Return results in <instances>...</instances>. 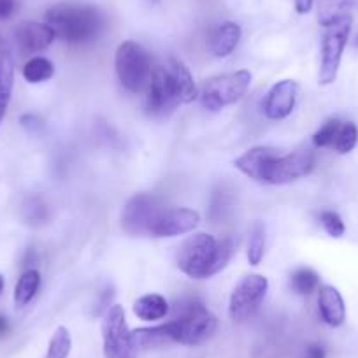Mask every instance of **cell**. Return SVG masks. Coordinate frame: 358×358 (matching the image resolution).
Segmentation results:
<instances>
[{
	"label": "cell",
	"instance_id": "7a4b0ae2",
	"mask_svg": "<svg viewBox=\"0 0 358 358\" xmlns=\"http://www.w3.org/2000/svg\"><path fill=\"white\" fill-rule=\"evenodd\" d=\"M46 23L67 43H88L104 29V16L94 6L58 4L48 9Z\"/></svg>",
	"mask_w": 358,
	"mask_h": 358
},
{
	"label": "cell",
	"instance_id": "52a82bcc",
	"mask_svg": "<svg viewBox=\"0 0 358 358\" xmlns=\"http://www.w3.org/2000/svg\"><path fill=\"white\" fill-rule=\"evenodd\" d=\"M315 167V155L308 148L294 151L288 155H276L265 164L262 171L260 183L287 185L304 178Z\"/></svg>",
	"mask_w": 358,
	"mask_h": 358
},
{
	"label": "cell",
	"instance_id": "d6a6232c",
	"mask_svg": "<svg viewBox=\"0 0 358 358\" xmlns=\"http://www.w3.org/2000/svg\"><path fill=\"white\" fill-rule=\"evenodd\" d=\"M15 13V0H0V20L11 18Z\"/></svg>",
	"mask_w": 358,
	"mask_h": 358
},
{
	"label": "cell",
	"instance_id": "ac0fdd59",
	"mask_svg": "<svg viewBox=\"0 0 358 358\" xmlns=\"http://www.w3.org/2000/svg\"><path fill=\"white\" fill-rule=\"evenodd\" d=\"M169 74H171L174 88L178 92V97L181 104H190L197 99V86H195L194 78H192L190 71L185 67L183 62L172 58L171 64L167 67Z\"/></svg>",
	"mask_w": 358,
	"mask_h": 358
},
{
	"label": "cell",
	"instance_id": "8d00e7d4",
	"mask_svg": "<svg viewBox=\"0 0 358 358\" xmlns=\"http://www.w3.org/2000/svg\"><path fill=\"white\" fill-rule=\"evenodd\" d=\"M9 332V323L4 316H0V337H4Z\"/></svg>",
	"mask_w": 358,
	"mask_h": 358
},
{
	"label": "cell",
	"instance_id": "603a6c76",
	"mask_svg": "<svg viewBox=\"0 0 358 358\" xmlns=\"http://www.w3.org/2000/svg\"><path fill=\"white\" fill-rule=\"evenodd\" d=\"M353 8H358V0H322L318 11L320 23L327 27L344 16H351L350 13Z\"/></svg>",
	"mask_w": 358,
	"mask_h": 358
},
{
	"label": "cell",
	"instance_id": "4dcf8cb0",
	"mask_svg": "<svg viewBox=\"0 0 358 358\" xmlns=\"http://www.w3.org/2000/svg\"><path fill=\"white\" fill-rule=\"evenodd\" d=\"M25 218L29 220V223L37 225V223H43L48 218V208L43 202V199L32 197L25 202Z\"/></svg>",
	"mask_w": 358,
	"mask_h": 358
},
{
	"label": "cell",
	"instance_id": "3957f363",
	"mask_svg": "<svg viewBox=\"0 0 358 358\" xmlns=\"http://www.w3.org/2000/svg\"><path fill=\"white\" fill-rule=\"evenodd\" d=\"M176 316L172 322L165 323L172 343L185 346H199L213 337L218 327V320L199 299H183L176 306Z\"/></svg>",
	"mask_w": 358,
	"mask_h": 358
},
{
	"label": "cell",
	"instance_id": "9a60e30c",
	"mask_svg": "<svg viewBox=\"0 0 358 358\" xmlns=\"http://www.w3.org/2000/svg\"><path fill=\"white\" fill-rule=\"evenodd\" d=\"M318 308H320V316H322L323 322L329 327H341L346 320V306H344V299L341 295V292L336 287H325L320 288L318 295Z\"/></svg>",
	"mask_w": 358,
	"mask_h": 358
},
{
	"label": "cell",
	"instance_id": "f1b7e54d",
	"mask_svg": "<svg viewBox=\"0 0 358 358\" xmlns=\"http://www.w3.org/2000/svg\"><path fill=\"white\" fill-rule=\"evenodd\" d=\"M341 123L343 122L337 118L329 120L327 123H323L322 129H320L318 132L313 136V143H315V146L332 148L334 141H336V137H337V132H339V129H341Z\"/></svg>",
	"mask_w": 358,
	"mask_h": 358
},
{
	"label": "cell",
	"instance_id": "2e32d148",
	"mask_svg": "<svg viewBox=\"0 0 358 358\" xmlns=\"http://www.w3.org/2000/svg\"><path fill=\"white\" fill-rule=\"evenodd\" d=\"M276 155H280V151H278L276 148L257 146L241 155V157L234 162V165H236L243 174H246L248 178L255 179V181L260 183L262 171H264L265 164H267L273 157H276Z\"/></svg>",
	"mask_w": 358,
	"mask_h": 358
},
{
	"label": "cell",
	"instance_id": "4316f807",
	"mask_svg": "<svg viewBox=\"0 0 358 358\" xmlns=\"http://www.w3.org/2000/svg\"><path fill=\"white\" fill-rule=\"evenodd\" d=\"M358 144V127L353 122H343L334 141V150L341 155H346L353 151Z\"/></svg>",
	"mask_w": 358,
	"mask_h": 358
},
{
	"label": "cell",
	"instance_id": "836d02e7",
	"mask_svg": "<svg viewBox=\"0 0 358 358\" xmlns=\"http://www.w3.org/2000/svg\"><path fill=\"white\" fill-rule=\"evenodd\" d=\"M315 0H295V9H297L299 15H306L313 9Z\"/></svg>",
	"mask_w": 358,
	"mask_h": 358
},
{
	"label": "cell",
	"instance_id": "d590c367",
	"mask_svg": "<svg viewBox=\"0 0 358 358\" xmlns=\"http://www.w3.org/2000/svg\"><path fill=\"white\" fill-rule=\"evenodd\" d=\"M306 358H325V350H323L322 346L313 344V346H309L308 351H306Z\"/></svg>",
	"mask_w": 358,
	"mask_h": 358
},
{
	"label": "cell",
	"instance_id": "8fae6325",
	"mask_svg": "<svg viewBox=\"0 0 358 358\" xmlns=\"http://www.w3.org/2000/svg\"><path fill=\"white\" fill-rule=\"evenodd\" d=\"M178 104H181V102H179L178 92H176L167 67H158L157 71L151 72L150 83H148V113L153 116H164L174 111Z\"/></svg>",
	"mask_w": 358,
	"mask_h": 358
},
{
	"label": "cell",
	"instance_id": "d4e9b609",
	"mask_svg": "<svg viewBox=\"0 0 358 358\" xmlns=\"http://www.w3.org/2000/svg\"><path fill=\"white\" fill-rule=\"evenodd\" d=\"M290 287L295 294L309 295L320 287V276L309 267L297 268L290 278Z\"/></svg>",
	"mask_w": 358,
	"mask_h": 358
},
{
	"label": "cell",
	"instance_id": "5b68a950",
	"mask_svg": "<svg viewBox=\"0 0 358 358\" xmlns=\"http://www.w3.org/2000/svg\"><path fill=\"white\" fill-rule=\"evenodd\" d=\"M116 74L129 92H141L150 83L151 58L141 44L125 41L116 50Z\"/></svg>",
	"mask_w": 358,
	"mask_h": 358
},
{
	"label": "cell",
	"instance_id": "f546056e",
	"mask_svg": "<svg viewBox=\"0 0 358 358\" xmlns=\"http://www.w3.org/2000/svg\"><path fill=\"white\" fill-rule=\"evenodd\" d=\"M320 222H322V227L325 229V232L330 237H334V239H339V237L344 236L346 227H344L343 218L336 211H322Z\"/></svg>",
	"mask_w": 358,
	"mask_h": 358
},
{
	"label": "cell",
	"instance_id": "6da1fadb",
	"mask_svg": "<svg viewBox=\"0 0 358 358\" xmlns=\"http://www.w3.org/2000/svg\"><path fill=\"white\" fill-rule=\"evenodd\" d=\"M232 255L230 239H215L209 234H195L179 248L178 267L194 280H208L229 264Z\"/></svg>",
	"mask_w": 358,
	"mask_h": 358
},
{
	"label": "cell",
	"instance_id": "ba28073f",
	"mask_svg": "<svg viewBox=\"0 0 358 358\" xmlns=\"http://www.w3.org/2000/svg\"><path fill=\"white\" fill-rule=\"evenodd\" d=\"M102 341L106 358H125L134 353L132 332L127 327L125 309L113 304L102 315Z\"/></svg>",
	"mask_w": 358,
	"mask_h": 358
},
{
	"label": "cell",
	"instance_id": "7402d4cb",
	"mask_svg": "<svg viewBox=\"0 0 358 358\" xmlns=\"http://www.w3.org/2000/svg\"><path fill=\"white\" fill-rule=\"evenodd\" d=\"M41 287V274L36 268H29L22 274L15 288V304L16 308H25L34 297H36L37 290Z\"/></svg>",
	"mask_w": 358,
	"mask_h": 358
},
{
	"label": "cell",
	"instance_id": "ab89813d",
	"mask_svg": "<svg viewBox=\"0 0 358 358\" xmlns=\"http://www.w3.org/2000/svg\"><path fill=\"white\" fill-rule=\"evenodd\" d=\"M355 44H357V48H358V37H357V41H355Z\"/></svg>",
	"mask_w": 358,
	"mask_h": 358
},
{
	"label": "cell",
	"instance_id": "ffe728a7",
	"mask_svg": "<svg viewBox=\"0 0 358 358\" xmlns=\"http://www.w3.org/2000/svg\"><path fill=\"white\" fill-rule=\"evenodd\" d=\"M13 86H15V67L8 50L0 48V122L4 118L11 102Z\"/></svg>",
	"mask_w": 358,
	"mask_h": 358
},
{
	"label": "cell",
	"instance_id": "277c9868",
	"mask_svg": "<svg viewBox=\"0 0 358 358\" xmlns=\"http://www.w3.org/2000/svg\"><path fill=\"white\" fill-rule=\"evenodd\" d=\"M251 85L250 71H237L230 74H220L209 78L202 85L201 102L202 108L208 111L218 113L227 106L239 102L246 95Z\"/></svg>",
	"mask_w": 358,
	"mask_h": 358
},
{
	"label": "cell",
	"instance_id": "9c48e42d",
	"mask_svg": "<svg viewBox=\"0 0 358 358\" xmlns=\"http://www.w3.org/2000/svg\"><path fill=\"white\" fill-rule=\"evenodd\" d=\"M267 278L260 276V274H250V276L243 278L230 294V318L234 322H244L250 316H253L267 295Z\"/></svg>",
	"mask_w": 358,
	"mask_h": 358
},
{
	"label": "cell",
	"instance_id": "e575fe53",
	"mask_svg": "<svg viewBox=\"0 0 358 358\" xmlns=\"http://www.w3.org/2000/svg\"><path fill=\"white\" fill-rule=\"evenodd\" d=\"M22 125L29 130H36L39 129V120H37L34 115H25L22 118Z\"/></svg>",
	"mask_w": 358,
	"mask_h": 358
},
{
	"label": "cell",
	"instance_id": "d6986e66",
	"mask_svg": "<svg viewBox=\"0 0 358 358\" xmlns=\"http://www.w3.org/2000/svg\"><path fill=\"white\" fill-rule=\"evenodd\" d=\"M134 315L143 322H158L169 315V302L158 294H148L134 302Z\"/></svg>",
	"mask_w": 358,
	"mask_h": 358
},
{
	"label": "cell",
	"instance_id": "1f68e13d",
	"mask_svg": "<svg viewBox=\"0 0 358 358\" xmlns=\"http://www.w3.org/2000/svg\"><path fill=\"white\" fill-rule=\"evenodd\" d=\"M230 204V197L227 195V192H216L215 197H213V204H211V218L215 222L222 220L225 216V211L229 209Z\"/></svg>",
	"mask_w": 358,
	"mask_h": 358
},
{
	"label": "cell",
	"instance_id": "8992f818",
	"mask_svg": "<svg viewBox=\"0 0 358 358\" xmlns=\"http://www.w3.org/2000/svg\"><path fill=\"white\" fill-rule=\"evenodd\" d=\"M351 32V16L337 20L325 27L322 39V64H320V85H330L336 81L343 60L344 48Z\"/></svg>",
	"mask_w": 358,
	"mask_h": 358
},
{
	"label": "cell",
	"instance_id": "5bb4252c",
	"mask_svg": "<svg viewBox=\"0 0 358 358\" xmlns=\"http://www.w3.org/2000/svg\"><path fill=\"white\" fill-rule=\"evenodd\" d=\"M15 39L20 51L29 55L50 48L53 41L57 39V36H55V30L48 23L22 22L15 29Z\"/></svg>",
	"mask_w": 358,
	"mask_h": 358
},
{
	"label": "cell",
	"instance_id": "30bf717a",
	"mask_svg": "<svg viewBox=\"0 0 358 358\" xmlns=\"http://www.w3.org/2000/svg\"><path fill=\"white\" fill-rule=\"evenodd\" d=\"M164 211L165 208L158 197L150 194H137L127 202L123 209V229L130 236L151 234V229Z\"/></svg>",
	"mask_w": 358,
	"mask_h": 358
},
{
	"label": "cell",
	"instance_id": "74e56055",
	"mask_svg": "<svg viewBox=\"0 0 358 358\" xmlns=\"http://www.w3.org/2000/svg\"><path fill=\"white\" fill-rule=\"evenodd\" d=\"M4 278H2V274H0V294H2V292H4Z\"/></svg>",
	"mask_w": 358,
	"mask_h": 358
},
{
	"label": "cell",
	"instance_id": "4fadbf2b",
	"mask_svg": "<svg viewBox=\"0 0 358 358\" xmlns=\"http://www.w3.org/2000/svg\"><path fill=\"white\" fill-rule=\"evenodd\" d=\"M299 85L292 79H283L276 83L273 88L268 90L267 97H265L264 111L267 118L271 120H283L292 115L297 102Z\"/></svg>",
	"mask_w": 358,
	"mask_h": 358
},
{
	"label": "cell",
	"instance_id": "f35d334b",
	"mask_svg": "<svg viewBox=\"0 0 358 358\" xmlns=\"http://www.w3.org/2000/svg\"><path fill=\"white\" fill-rule=\"evenodd\" d=\"M125 358H134V353H132V355H129V357H125Z\"/></svg>",
	"mask_w": 358,
	"mask_h": 358
},
{
	"label": "cell",
	"instance_id": "cb8c5ba5",
	"mask_svg": "<svg viewBox=\"0 0 358 358\" xmlns=\"http://www.w3.org/2000/svg\"><path fill=\"white\" fill-rule=\"evenodd\" d=\"M55 65L51 64L48 58L44 57H34L23 67V78L32 85H39V83L48 81L53 78Z\"/></svg>",
	"mask_w": 358,
	"mask_h": 358
},
{
	"label": "cell",
	"instance_id": "7c38bea8",
	"mask_svg": "<svg viewBox=\"0 0 358 358\" xmlns=\"http://www.w3.org/2000/svg\"><path fill=\"white\" fill-rule=\"evenodd\" d=\"M201 222V216L194 209H165L151 229L150 236L155 237H178L192 232Z\"/></svg>",
	"mask_w": 358,
	"mask_h": 358
},
{
	"label": "cell",
	"instance_id": "44dd1931",
	"mask_svg": "<svg viewBox=\"0 0 358 358\" xmlns=\"http://www.w3.org/2000/svg\"><path fill=\"white\" fill-rule=\"evenodd\" d=\"M167 343H172L167 332V325L137 329L132 332L134 350H151V348H160Z\"/></svg>",
	"mask_w": 358,
	"mask_h": 358
},
{
	"label": "cell",
	"instance_id": "e0dca14e",
	"mask_svg": "<svg viewBox=\"0 0 358 358\" xmlns=\"http://www.w3.org/2000/svg\"><path fill=\"white\" fill-rule=\"evenodd\" d=\"M241 39V27L234 22H223L209 37V50L216 58H225L237 48Z\"/></svg>",
	"mask_w": 358,
	"mask_h": 358
},
{
	"label": "cell",
	"instance_id": "83f0119b",
	"mask_svg": "<svg viewBox=\"0 0 358 358\" xmlns=\"http://www.w3.org/2000/svg\"><path fill=\"white\" fill-rule=\"evenodd\" d=\"M265 253V227L262 223H255L251 229L250 244H248V260L251 265H258Z\"/></svg>",
	"mask_w": 358,
	"mask_h": 358
},
{
	"label": "cell",
	"instance_id": "484cf974",
	"mask_svg": "<svg viewBox=\"0 0 358 358\" xmlns=\"http://www.w3.org/2000/svg\"><path fill=\"white\" fill-rule=\"evenodd\" d=\"M72 350L71 332L67 327H58L51 336L50 344H48L46 358H69Z\"/></svg>",
	"mask_w": 358,
	"mask_h": 358
}]
</instances>
